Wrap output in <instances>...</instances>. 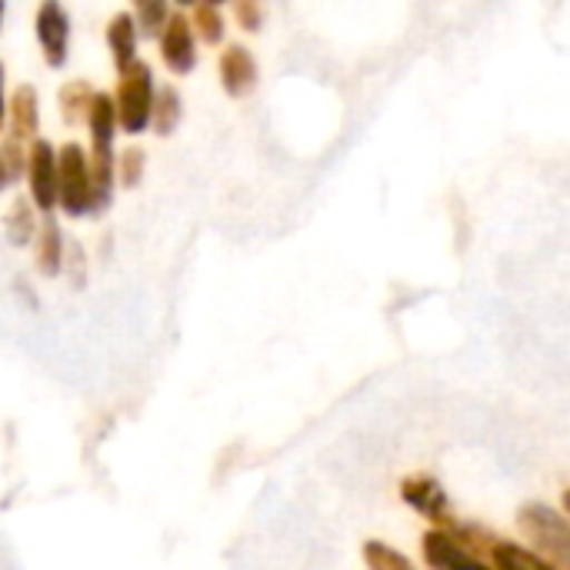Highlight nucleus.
I'll list each match as a JSON object with an SVG mask.
<instances>
[{
	"label": "nucleus",
	"instance_id": "nucleus-21",
	"mask_svg": "<svg viewBox=\"0 0 570 570\" xmlns=\"http://www.w3.org/2000/svg\"><path fill=\"white\" fill-rule=\"evenodd\" d=\"M367 564L374 570H414L407 564V558H401L397 551L384 544H367Z\"/></svg>",
	"mask_w": 570,
	"mask_h": 570
},
{
	"label": "nucleus",
	"instance_id": "nucleus-25",
	"mask_svg": "<svg viewBox=\"0 0 570 570\" xmlns=\"http://www.w3.org/2000/svg\"><path fill=\"white\" fill-rule=\"evenodd\" d=\"M3 10H7V0H0V27H3Z\"/></svg>",
	"mask_w": 570,
	"mask_h": 570
},
{
	"label": "nucleus",
	"instance_id": "nucleus-27",
	"mask_svg": "<svg viewBox=\"0 0 570 570\" xmlns=\"http://www.w3.org/2000/svg\"><path fill=\"white\" fill-rule=\"evenodd\" d=\"M564 508H568V514H570V491H568V498H564Z\"/></svg>",
	"mask_w": 570,
	"mask_h": 570
},
{
	"label": "nucleus",
	"instance_id": "nucleus-5",
	"mask_svg": "<svg viewBox=\"0 0 570 570\" xmlns=\"http://www.w3.org/2000/svg\"><path fill=\"white\" fill-rule=\"evenodd\" d=\"M160 60L174 77H184L197 67V33L184 13H170L160 30Z\"/></svg>",
	"mask_w": 570,
	"mask_h": 570
},
{
	"label": "nucleus",
	"instance_id": "nucleus-6",
	"mask_svg": "<svg viewBox=\"0 0 570 570\" xmlns=\"http://www.w3.org/2000/svg\"><path fill=\"white\" fill-rule=\"evenodd\" d=\"M217 70H220V87H224V94L234 97V100L247 97V94L257 87V60H254V53H250L244 43L224 47Z\"/></svg>",
	"mask_w": 570,
	"mask_h": 570
},
{
	"label": "nucleus",
	"instance_id": "nucleus-24",
	"mask_svg": "<svg viewBox=\"0 0 570 570\" xmlns=\"http://www.w3.org/2000/svg\"><path fill=\"white\" fill-rule=\"evenodd\" d=\"M7 124V94H3V63H0V127Z\"/></svg>",
	"mask_w": 570,
	"mask_h": 570
},
{
	"label": "nucleus",
	"instance_id": "nucleus-29",
	"mask_svg": "<svg viewBox=\"0 0 570 570\" xmlns=\"http://www.w3.org/2000/svg\"><path fill=\"white\" fill-rule=\"evenodd\" d=\"M134 3H137V0H134Z\"/></svg>",
	"mask_w": 570,
	"mask_h": 570
},
{
	"label": "nucleus",
	"instance_id": "nucleus-4",
	"mask_svg": "<svg viewBox=\"0 0 570 570\" xmlns=\"http://www.w3.org/2000/svg\"><path fill=\"white\" fill-rule=\"evenodd\" d=\"M33 30H37V43H40V53L47 60V67H63L67 63V53H70V17L63 10L60 0H43L37 7V20H33Z\"/></svg>",
	"mask_w": 570,
	"mask_h": 570
},
{
	"label": "nucleus",
	"instance_id": "nucleus-14",
	"mask_svg": "<svg viewBox=\"0 0 570 570\" xmlns=\"http://www.w3.org/2000/svg\"><path fill=\"white\" fill-rule=\"evenodd\" d=\"M97 100V90L87 83V80H67L57 94V104H60V117L67 124H80L90 117V107Z\"/></svg>",
	"mask_w": 570,
	"mask_h": 570
},
{
	"label": "nucleus",
	"instance_id": "nucleus-9",
	"mask_svg": "<svg viewBox=\"0 0 570 570\" xmlns=\"http://www.w3.org/2000/svg\"><path fill=\"white\" fill-rule=\"evenodd\" d=\"M33 261H37V271L43 277H57L63 271L67 244H63V230H60L53 214L40 217V230H37V240H33Z\"/></svg>",
	"mask_w": 570,
	"mask_h": 570
},
{
	"label": "nucleus",
	"instance_id": "nucleus-18",
	"mask_svg": "<svg viewBox=\"0 0 570 570\" xmlns=\"http://www.w3.org/2000/svg\"><path fill=\"white\" fill-rule=\"evenodd\" d=\"M134 20L140 27V33L157 37L164 30V23L170 20V0H137L134 3Z\"/></svg>",
	"mask_w": 570,
	"mask_h": 570
},
{
	"label": "nucleus",
	"instance_id": "nucleus-11",
	"mask_svg": "<svg viewBox=\"0 0 570 570\" xmlns=\"http://www.w3.org/2000/svg\"><path fill=\"white\" fill-rule=\"evenodd\" d=\"M137 33H140V27H137L134 13H114L110 17V23H107V47L114 53L117 73L127 70L137 60Z\"/></svg>",
	"mask_w": 570,
	"mask_h": 570
},
{
	"label": "nucleus",
	"instance_id": "nucleus-10",
	"mask_svg": "<svg viewBox=\"0 0 570 570\" xmlns=\"http://www.w3.org/2000/svg\"><path fill=\"white\" fill-rule=\"evenodd\" d=\"M424 554L434 570H491L484 568L468 548H461L448 531H431L424 538Z\"/></svg>",
	"mask_w": 570,
	"mask_h": 570
},
{
	"label": "nucleus",
	"instance_id": "nucleus-12",
	"mask_svg": "<svg viewBox=\"0 0 570 570\" xmlns=\"http://www.w3.org/2000/svg\"><path fill=\"white\" fill-rule=\"evenodd\" d=\"M3 230H7V240L13 247H27L37 240V230H40V217H37V204L27 200V197H17L3 217Z\"/></svg>",
	"mask_w": 570,
	"mask_h": 570
},
{
	"label": "nucleus",
	"instance_id": "nucleus-16",
	"mask_svg": "<svg viewBox=\"0 0 570 570\" xmlns=\"http://www.w3.org/2000/svg\"><path fill=\"white\" fill-rule=\"evenodd\" d=\"M190 23H194V33L204 40V43H220L224 40V17H220V10L214 7V3H207V0H200L197 7H194V17H190Z\"/></svg>",
	"mask_w": 570,
	"mask_h": 570
},
{
	"label": "nucleus",
	"instance_id": "nucleus-28",
	"mask_svg": "<svg viewBox=\"0 0 570 570\" xmlns=\"http://www.w3.org/2000/svg\"><path fill=\"white\" fill-rule=\"evenodd\" d=\"M207 3H214V7H220V3H224V0H207Z\"/></svg>",
	"mask_w": 570,
	"mask_h": 570
},
{
	"label": "nucleus",
	"instance_id": "nucleus-2",
	"mask_svg": "<svg viewBox=\"0 0 570 570\" xmlns=\"http://www.w3.org/2000/svg\"><path fill=\"white\" fill-rule=\"evenodd\" d=\"M60 160V190L57 207L67 217H94V174H90V154L80 144H63L57 150Z\"/></svg>",
	"mask_w": 570,
	"mask_h": 570
},
{
	"label": "nucleus",
	"instance_id": "nucleus-17",
	"mask_svg": "<svg viewBox=\"0 0 570 570\" xmlns=\"http://www.w3.org/2000/svg\"><path fill=\"white\" fill-rule=\"evenodd\" d=\"M494 564L498 570H558L554 564L541 561L538 554L518 548V544H498L494 548Z\"/></svg>",
	"mask_w": 570,
	"mask_h": 570
},
{
	"label": "nucleus",
	"instance_id": "nucleus-13",
	"mask_svg": "<svg viewBox=\"0 0 570 570\" xmlns=\"http://www.w3.org/2000/svg\"><path fill=\"white\" fill-rule=\"evenodd\" d=\"M184 120V100L177 94V87H157L154 94V114H150V127L157 137H170Z\"/></svg>",
	"mask_w": 570,
	"mask_h": 570
},
{
	"label": "nucleus",
	"instance_id": "nucleus-26",
	"mask_svg": "<svg viewBox=\"0 0 570 570\" xmlns=\"http://www.w3.org/2000/svg\"><path fill=\"white\" fill-rule=\"evenodd\" d=\"M177 3H180V7H194L197 0H177Z\"/></svg>",
	"mask_w": 570,
	"mask_h": 570
},
{
	"label": "nucleus",
	"instance_id": "nucleus-15",
	"mask_svg": "<svg viewBox=\"0 0 570 570\" xmlns=\"http://www.w3.org/2000/svg\"><path fill=\"white\" fill-rule=\"evenodd\" d=\"M404 501L414 504L421 514H428V518H434V521H441V518L448 514V501H444L441 488H438L431 478H414V481H407V484H404Z\"/></svg>",
	"mask_w": 570,
	"mask_h": 570
},
{
	"label": "nucleus",
	"instance_id": "nucleus-20",
	"mask_svg": "<svg viewBox=\"0 0 570 570\" xmlns=\"http://www.w3.org/2000/svg\"><path fill=\"white\" fill-rule=\"evenodd\" d=\"M234 17L247 33H257L264 27V0H234Z\"/></svg>",
	"mask_w": 570,
	"mask_h": 570
},
{
	"label": "nucleus",
	"instance_id": "nucleus-19",
	"mask_svg": "<svg viewBox=\"0 0 570 570\" xmlns=\"http://www.w3.org/2000/svg\"><path fill=\"white\" fill-rule=\"evenodd\" d=\"M144 167H147V154L140 147H127L124 154H117V184L120 187H140L144 180Z\"/></svg>",
	"mask_w": 570,
	"mask_h": 570
},
{
	"label": "nucleus",
	"instance_id": "nucleus-7",
	"mask_svg": "<svg viewBox=\"0 0 570 570\" xmlns=\"http://www.w3.org/2000/svg\"><path fill=\"white\" fill-rule=\"evenodd\" d=\"M40 130V100L30 83H20L7 97V134L17 144H33Z\"/></svg>",
	"mask_w": 570,
	"mask_h": 570
},
{
	"label": "nucleus",
	"instance_id": "nucleus-8",
	"mask_svg": "<svg viewBox=\"0 0 570 570\" xmlns=\"http://www.w3.org/2000/svg\"><path fill=\"white\" fill-rule=\"evenodd\" d=\"M524 528L531 531V538L548 548L551 558H561L570 564V524L561 521L554 511L548 508H528L524 511Z\"/></svg>",
	"mask_w": 570,
	"mask_h": 570
},
{
	"label": "nucleus",
	"instance_id": "nucleus-1",
	"mask_svg": "<svg viewBox=\"0 0 570 570\" xmlns=\"http://www.w3.org/2000/svg\"><path fill=\"white\" fill-rule=\"evenodd\" d=\"M154 73L150 63L134 60L127 70H120V83L114 94L117 104V124L124 134H144L150 127V114H154Z\"/></svg>",
	"mask_w": 570,
	"mask_h": 570
},
{
	"label": "nucleus",
	"instance_id": "nucleus-22",
	"mask_svg": "<svg viewBox=\"0 0 570 570\" xmlns=\"http://www.w3.org/2000/svg\"><path fill=\"white\" fill-rule=\"evenodd\" d=\"M63 267H70V271H73V284H83V267H87V261H83V247H70V250H67Z\"/></svg>",
	"mask_w": 570,
	"mask_h": 570
},
{
	"label": "nucleus",
	"instance_id": "nucleus-23",
	"mask_svg": "<svg viewBox=\"0 0 570 570\" xmlns=\"http://www.w3.org/2000/svg\"><path fill=\"white\" fill-rule=\"evenodd\" d=\"M13 177H10V167H7V157H3V144H0V190L10 184Z\"/></svg>",
	"mask_w": 570,
	"mask_h": 570
},
{
	"label": "nucleus",
	"instance_id": "nucleus-3",
	"mask_svg": "<svg viewBox=\"0 0 570 570\" xmlns=\"http://www.w3.org/2000/svg\"><path fill=\"white\" fill-rule=\"evenodd\" d=\"M27 180L37 210L50 214L57 207V190H60V160H57V147L43 137H37L27 150Z\"/></svg>",
	"mask_w": 570,
	"mask_h": 570
}]
</instances>
